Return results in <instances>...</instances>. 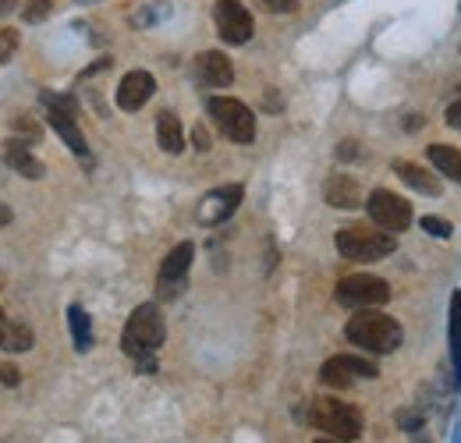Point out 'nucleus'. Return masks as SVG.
Instances as JSON below:
<instances>
[{"instance_id":"nucleus-1","label":"nucleus","mask_w":461,"mask_h":443,"mask_svg":"<svg viewBox=\"0 0 461 443\" xmlns=\"http://www.w3.org/2000/svg\"><path fill=\"white\" fill-rule=\"evenodd\" d=\"M164 337H167L164 312H160L153 302H146V305H139V309L128 316L124 333H121V348H124V355H131V358L142 366V373H153V369H157L153 355L160 351Z\"/></svg>"},{"instance_id":"nucleus-2","label":"nucleus","mask_w":461,"mask_h":443,"mask_svg":"<svg viewBox=\"0 0 461 443\" xmlns=\"http://www.w3.org/2000/svg\"><path fill=\"white\" fill-rule=\"evenodd\" d=\"M345 337L355 348H362V351L391 355V351L402 348L404 330L398 320H391V316H384V312H355V316L348 320Z\"/></svg>"},{"instance_id":"nucleus-3","label":"nucleus","mask_w":461,"mask_h":443,"mask_svg":"<svg viewBox=\"0 0 461 443\" xmlns=\"http://www.w3.org/2000/svg\"><path fill=\"white\" fill-rule=\"evenodd\" d=\"M309 422L341 443L362 437V411L338 401V397H316L312 408H309Z\"/></svg>"},{"instance_id":"nucleus-4","label":"nucleus","mask_w":461,"mask_h":443,"mask_svg":"<svg viewBox=\"0 0 461 443\" xmlns=\"http://www.w3.org/2000/svg\"><path fill=\"white\" fill-rule=\"evenodd\" d=\"M334 245L345 259H355V263H376L398 249L394 234L376 231V227H345V231H338Z\"/></svg>"},{"instance_id":"nucleus-5","label":"nucleus","mask_w":461,"mask_h":443,"mask_svg":"<svg viewBox=\"0 0 461 443\" xmlns=\"http://www.w3.org/2000/svg\"><path fill=\"white\" fill-rule=\"evenodd\" d=\"M210 117H213V124L228 135L230 142L252 146V139H256V113L249 111L241 100H234V96H213L210 100Z\"/></svg>"},{"instance_id":"nucleus-6","label":"nucleus","mask_w":461,"mask_h":443,"mask_svg":"<svg viewBox=\"0 0 461 443\" xmlns=\"http://www.w3.org/2000/svg\"><path fill=\"white\" fill-rule=\"evenodd\" d=\"M338 302L348 309H373V305H387L391 302V287L387 280L373 277V274H355L338 284Z\"/></svg>"},{"instance_id":"nucleus-7","label":"nucleus","mask_w":461,"mask_h":443,"mask_svg":"<svg viewBox=\"0 0 461 443\" xmlns=\"http://www.w3.org/2000/svg\"><path fill=\"white\" fill-rule=\"evenodd\" d=\"M366 210H369L373 223L384 227L387 234H402V231L411 227V206H408V199L387 192V188H376V192L366 199Z\"/></svg>"},{"instance_id":"nucleus-8","label":"nucleus","mask_w":461,"mask_h":443,"mask_svg":"<svg viewBox=\"0 0 461 443\" xmlns=\"http://www.w3.org/2000/svg\"><path fill=\"white\" fill-rule=\"evenodd\" d=\"M213 22H217L221 40L230 43V47L249 43V40H252V32H256L252 11H249L241 0H217V4H213Z\"/></svg>"},{"instance_id":"nucleus-9","label":"nucleus","mask_w":461,"mask_h":443,"mask_svg":"<svg viewBox=\"0 0 461 443\" xmlns=\"http://www.w3.org/2000/svg\"><path fill=\"white\" fill-rule=\"evenodd\" d=\"M376 366L369 358H355V355H334L323 362L320 369V380L334 390H348L355 380H376Z\"/></svg>"},{"instance_id":"nucleus-10","label":"nucleus","mask_w":461,"mask_h":443,"mask_svg":"<svg viewBox=\"0 0 461 443\" xmlns=\"http://www.w3.org/2000/svg\"><path fill=\"white\" fill-rule=\"evenodd\" d=\"M43 104H47V121L54 124V131H58L60 139L89 164V146H86V135H82V128L75 124V107L68 104V100H60V96H54V93H43Z\"/></svg>"},{"instance_id":"nucleus-11","label":"nucleus","mask_w":461,"mask_h":443,"mask_svg":"<svg viewBox=\"0 0 461 443\" xmlns=\"http://www.w3.org/2000/svg\"><path fill=\"white\" fill-rule=\"evenodd\" d=\"M241 195H245V188L241 185H224V188H213L210 195H203V203H199V223L203 227H217V223H224L238 210V203H241Z\"/></svg>"},{"instance_id":"nucleus-12","label":"nucleus","mask_w":461,"mask_h":443,"mask_svg":"<svg viewBox=\"0 0 461 443\" xmlns=\"http://www.w3.org/2000/svg\"><path fill=\"white\" fill-rule=\"evenodd\" d=\"M153 89H157V82H153L149 71H128L117 86V107L121 111H139V107L149 104Z\"/></svg>"},{"instance_id":"nucleus-13","label":"nucleus","mask_w":461,"mask_h":443,"mask_svg":"<svg viewBox=\"0 0 461 443\" xmlns=\"http://www.w3.org/2000/svg\"><path fill=\"white\" fill-rule=\"evenodd\" d=\"M195 78L210 89H224L234 82V64L221 50H206V54L195 57Z\"/></svg>"},{"instance_id":"nucleus-14","label":"nucleus","mask_w":461,"mask_h":443,"mask_svg":"<svg viewBox=\"0 0 461 443\" xmlns=\"http://www.w3.org/2000/svg\"><path fill=\"white\" fill-rule=\"evenodd\" d=\"M323 199L330 206H338V210H358L362 206V188L348 174H330L327 185H323Z\"/></svg>"},{"instance_id":"nucleus-15","label":"nucleus","mask_w":461,"mask_h":443,"mask_svg":"<svg viewBox=\"0 0 461 443\" xmlns=\"http://www.w3.org/2000/svg\"><path fill=\"white\" fill-rule=\"evenodd\" d=\"M4 157H7V164L14 167L22 177H29V181H36V177H43V164L32 157V149H29V142L25 139H7L4 142Z\"/></svg>"},{"instance_id":"nucleus-16","label":"nucleus","mask_w":461,"mask_h":443,"mask_svg":"<svg viewBox=\"0 0 461 443\" xmlns=\"http://www.w3.org/2000/svg\"><path fill=\"white\" fill-rule=\"evenodd\" d=\"M192 259H195V245H192V241L174 245L171 252H167V259L160 263V284H177V280H185Z\"/></svg>"},{"instance_id":"nucleus-17","label":"nucleus","mask_w":461,"mask_h":443,"mask_svg":"<svg viewBox=\"0 0 461 443\" xmlns=\"http://www.w3.org/2000/svg\"><path fill=\"white\" fill-rule=\"evenodd\" d=\"M447 348H451V369H455V390L461 387V291L451 294V312H447Z\"/></svg>"},{"instance_id":"nucleus-18","label":"nucleus","mask_w":461,"mask_h":443,"mask_svg":"<svg viewBox=\"0 0 461 443\" xmlns=\"http://www.w3.org/2000/svg\"><path fill=\"white\" fill-rule=\"evenodd\" d=\"M157 142H160V149L171 153V157H177V153L185 149V131H181V121H177L174 111L157 113Z\"/></svg>"},{"instance_id":"nucleus-19","label":"nucleus","mask_w":461,"mask_h":443,"mask_svg":"<svg viewBox=\"0 0 461 443\" xmlns=\"http://www.w3.org/2000/svg\"><path fill=\"white\" fill-rule=\"evenodd\" d=\"M394 170H398V177H402L408 188H415V192H426V195H440V181H437L429 170H422L419 164L394 160Z\"/></svg>"},{"instance_id":"nucleus-20","label":"nucleus","mask_w":461,"mask_h":443,"mask_svg":"<svg viewBox=\"0 0 461 443\" xmlns=\"http://www.w3.org/2000/svg\"><path fill=\"white\" fill-rule=\"evenodd\" d=\"M68 327H71V340L78 351H89L93 348V323H89V312L82 305H71L68 309Z\"/></svg>"},{"instance_id":"nucleus-21","label":"nucleus","mask_w":461,"mask_h":443,"mask_svg":"<svg viewBox=\"0 0 461 443\" xmlns=\"http://www.w3.org/2000/svg\"><path fill=\"white\" fill-rule=\"evenodd\" d=\"M429 164L437 167L444 177L458 181L461 185V149H451V146H429Z\"/></svg>"},{"instance_id":"nucleus-22","label":"nucleus","mask_w":461,"mask_h":443,"mask_svg":"<svg viewBox=\"0 0 461 443\" xmlns=\"http://www.w3.org/2000/svg\"><path fill=\"white\" fill-rule=\"evenodd\" d=\"M4 348L7 351H29L32 348V330L25 327V323H7V330H4Z\"/></svg>"},{"instance_id":"nucleus-23","label":"nucleus","mask_w":461,"mask_h":443,"mask_svg":"<svg viewBox=\"0 0 461 443\" xmlns=\"http://www.w3.org/2000/svg\"><path fill=\"white\" fill-rule=\"evenodd\" d=\"M50 7H54V0H29V4L22 7V18H25V22H43V18L50 14Z\"/></svg>"},{"instance_id":"nucleus-24","label":"nucleus","mask_w":461,"mask_h":443,"mask_svg":"<svg viewBox=\"0 0 461 443\" xmlns=\"http://www.w3.org/2000/svg\"><path fill=\"white\" fill-rule=\"evenodd\" d=\"M422 231L426 234H433V238H451V223L447 221H440V217H422Z\"/></svg>"},{"instance_id":"nucleus-25","label":"nucleus","mask_w":461,"mask_h":443,"mask_svg":"<svg viewBox=\"0 0 461 443\" xmlns=\"http://www.w3.org/2000/svg\"><path fill=\"white\" fill-rule=\"evenodd\" d=\"M18 50V29H0V60Z\"/></svg>"},{"instance_id":"nucleus-26","label":"nucleus","mask_w":461,"mask_h":443,"mask_svg":"<svg viewBox=\"0 0 461 443\" xmlns=\"http://www.w3.org/2000/svg\"><path fill=\"white\" fill-rule=\"evenodd\" d=\"M267 11H274V14H291L294 7H298V0H259Z\"/></svg>"},{"instance_id":"nucleus-27","label":"nucleus","mask_w":461,"mask_h":443,"mask_svg":"<svg viewBox=\"0 0 461 443\" xmlns=\"http://www.w3.org/2000/svg\"><path fill=\"white\" fill-rule=\"evenodd\" d=\"M18 380H22V373H18L11 362H0V384H4V387H14Z\"/></svg>"},{"instance_id":"nucleus-28","label":"nucleus","mask_w":461,"mask_h":443,"mask_svg":"<svg viewBox=\"0 0 461 443\" xmlns=\"http://www.w3.org/2000/svg\"><path fill=\"white\" fill-rule=\"evenodd\" d=\"M192 142H195V149H210V135H206V128H203V124H195Z\"/></svg>"},{"instance_id":"nucleus-29","label":"nucleus","mask_w":461,"mask_h":443,"mask_svg":"<svg viewBox=\"0 0 461 443\" xmlns=\"http://www.w3.org/2000/svg\"><path fill=\"white\" fill-rule=\"evenodd\" d=\"M444 121H447L451 128H458V131H461V100H458V104H451V107H447V113H444Z\"/></svg>"},{"instance_id":"nucleus-30","label":"nucleus","mask_w":461,"mask_h":443,"mask_svg":"<svg viewBox=\"0 0 461 443\" xmlns=\"http://www.w3.org/2000/svg\"><path fill=\"white\" fill-rule=\"evenodd\" d=\"M14 128H18V131H25V135H29V139H36V135H40V128H36V124H32V121H25V117H22V121H18V124H14Z\"/></svg>"},{"instance_id":"nucleus-31","label":"nucleus","mask_w":461,"mask_h":443,"mask_svg":"<svg viewBox=\"0 0 461 443\" xmlns=\"http://www.w3.org/2000/svg\"><path fill=\"white\" fill-rule=\"evenodd\" d=\"M341 157H358V146H351V142H345V146H341Z\"/></svg>"},{"instance_id":"nucleus-32","label":"nucleus","mask_w":461,"mask_h":443,"mask_svg":"<svg viewBox=\"0 0 461 443\" xmlns=\"http://www.w3.org/2000/svg\"><path fill=\"white\" fill-rule=\"evenodd\" d=\"M7 221H11V210L0 203V227H7Z\"/></svg>"},{"instance_id":"nucleus-33","label":"nucleus","mask_w":461,"mask_h":443,"mask_svg":"<svg viewBox=\"0 0 461 443\" xmlns=\"http://www.w3.org/2000/svg\"><path fill=\"white\" fill-rule=\"evenodd\" d=\"M4 330H7V320H4V309H0V344H4Z\"/></svg>"},{"instance_id":"nucleus-34","label":"nucleus","mask_w":461,"mask_h":443,"mask_svg":"<svg viewBox=\"0 0 461 443\" xmlns=\"http://www.w3.org/2000/svg\"><path fill=\"white\" fill-rule=\"evenodd\" d=\"M316 443H341V440H334V437H327V440H316Z\"/></svg>"}]
</instances>
